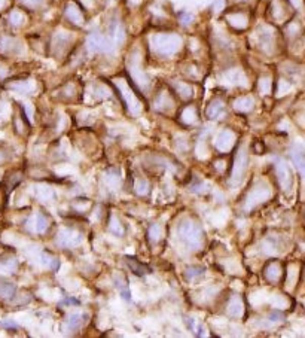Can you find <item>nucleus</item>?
I'll list each match as a JSON object with an SVG mask.
<instances>
[{
	"mask_svg": "<svg viewBox=\"0 0 305 338\" xmlns=\"http://www.w3.org/2000/svg\"><path fill=\"white\" fill-rule=\"evenodd\" d=\"M271 197V190L270 186L265 183V182H259L256 183L244 200V210L246 212H250L253 210L255 207H258L259 204H262L263 201H266L268 198Z\"/></svg>",
	"mask_w": 305,
	"mask_h": 338,
	"instance_id": "nucleus-4",
	"label": "nucleus"
},
{
	"mask_svg": "<svg viewBox=\"0 0 305 338\" xmlns=\"http://www.w3.org/2000/svg\"><path fill=\"white\" fill-rule=\"evenodd\" d=\"M292 2V5L293 6H296V8H299L301 6V0H290Z\"/></svg>",
	"mask_w": 305,
	"mask_h": 338,
	"instance_id": "nucleus-46",
	"label": "nucleus"
},
{
	"mask_svg": "<svg viewBox=\"0 0 305 338\" xmlns=\"http://www.w3.org/2000/svg\"><path fill=\"white\" fill-rule=\"evenodd\" d=\"M87 47L91 52H112L113 51L112 42L104 34H101L100 31H93L88 36Z\"/></svg>",
	"mask_w": 305,
	"mask_h": 338,
	"instance_id": "nucleus-8",
	"label": "nucleus"
},
{
	"mask_svg": "<svg viewBox=\"0 0 305 338\" xmlns=\"http://www.w3.org/2000/svg\"><path fill=\"white\" fill-rule=\"evenodd\" d=\"M186 325L190 328V331H195V320L192 317H186Z\"/></svg>",
	"mask_w": 305,
	"mask_h": 338,
	"instance_id": "nucleus-45",
	"label": "nucleus"
},
{
	"mask_svg": "<svg viewBox=\"0 0 305 338\" xmlns=\"http://www.w3.org/2000/svg\"><path fill=\"white\" fill-rule=\"evenodd\" d=\"M249 169V155H247V149L244 146H241L235 155L234 167H233V173H231V185L237 186L241 183V180L244 179V174Z\"/></svg>",
	"mask_w": 305,
	"mask_h": 338,
	"instance_id": "nucleus-5",
	"label": "nucleus"
},
{
	"mask_svg": "<svg viewBox=\"0 0 305 338\" xmlns=\"http://www.w3.org/2000/svg\"><path fill=\"white\" fill-rule=\"evenodd\" d=\"M64 14H66V18H67L73 25L81 27V25H84V23H85L84 12H82V9L79 8V5L74 3V2H69V3L66 5Z\"/></svg>",
	"mask_w": 305,
	"mask_h": 338,
	"instance_id": "nucleus-9",
	"label": "nucleus"
},
{
	"mask_svg": "<svg viewBox=\"0 0 305 338\" xmlns=\"http://www.w3.org/2000/svg\"><path fill=\"white\" fill-rule=\"evenodd\" d=\"M179 237L190 250H198L203 247V230L192 220H183L177 227Z\"/></svg>",
	"mask_w": 305,
	"mask_h": 338,
	"instance_id": "nucleus-2",
	"label": "nucleus"
},
{
	"mask_svg": "<svg viewBox=\"0 0 305 338\" xmlns=\"http://www.w3.org/2000/svg\"><path fill=\"white\" fill-rule=\"evenodd\" d=\"M228 313L231 314L233 317H241L244 313V304H243V299L241 296L235 295L231 298L230 304H228Z\"/></svg>",
	"mask_w": 305,
	"mask_h": 338,
	"instance_id": "nucleus-21",
	"label": "nucleus"
},
{
	"mask_svg": "<svg viewBox=\"0 0 305 338\" xmlns=\"http://www.w3.org/2000/svg\"><path fill=\"white\" fill-rule=\"evenodd\" d=\"M258 41L259 47L263 52H271L274 47V33L270 27H260L258 30Z\"/></svg>",
	"mask_w": 305,
	"mask_h": 338,
	"instance_id": "nucleus-12",
	"label": "nucleus"
},
{
	"mask_svg": "<svg viewBox=\"0 0 305 338\" xmlns=\"http://www.w3.org/2000/svg\"><path fill=\"white\" fill-rule=\"evenodd\" d=\"M2 326H5V328H14V329H17V328H18V325H17L15 322H9V320L2 322Z\"/></svg>",
	"mask_w": 305,
	"mask_h": 338,
	"instance_id": "nucleus-44",
	"label": "nucleus"
},
{
	"mask_svg": "<svg viewBox=\"0 0 305 338\" xmlns=\"http://www.w3.org/2000/svg\"><path fill=\"white\" fill-rule=\"evenodd\" d=\"M125 259H127V264L130 267V270H131L136 276H146V274L152 273L150 267H147L146 264H141L140 261H137V259L133 258V256H127Z\"/></svg>",
	"mask_w": 305,
	"mask_h": 338,
	"instance_id": "nucleus-20",
	"label": "nucleus"
},
{
	"mask_svg": "<svg viewBox=\"0 0 305 338\" xmlns=\"http://www.w3.org/2000/svg\"><path fill=\"white\" fill-rule=\"evenodd\" d=\"M33 220H34V228H33L34 233L42 234V233L47 231L48 225H49V220H48V217L45 216V215L39 213V215H36V217H34Z\"/></svg>",
	"mask_w": 305,
	"mask_h": 338,
	"instance_id": "nucleus-25",
	"label": "nucleus"
},
{
	"mask_svg": "<svg viewBox=\"0 0 305 338\" xmlns=\"http://www.w3.org/2000/svg\"><path fill=\"white\" fill-rule=\"evenodd\" d=\"M128 72L131 76V81H134V84L140 88V90H147L150 87V79L147 76V73L143 70L140 63V55L137 52H133L131 57L128 58Z\"/></svg>",
	"mask_w": 305,
	"mask_h": 338,
	"instance_id": "nucleus-3",
	"label": "nucleus"
},
{
	"mask_svg": "<svg viewBox=\"0 0 305 338\" xmlns=\"http://www.w3.org/2000/svg\"><path fill=\"white\" fill-rule=\"evenodd\" d=\"M20 51H21V45H20V42L17 39L8 37V36L0 37V52L2 54L9 55V54H17Z\"/></svg>",
	"mask_w": 305,
	"mask_h": 338,
	"instance_id": "nucleus-17",
	"label": "nucleus"
},
{
	"mask_svg": "<svg viewBox=\"0 0 305 338\" xmlns=\"http://www.w3.org/2000/svg\"><path fill=\"white\" fill-rule=\"evenodd\" d=\"M292 161L295 164V167L298 169V171L305 177V155L299 151H293L292 152Z\"/></svg>",
	"mask_w": 305,
	"mask_h": 338,
	"instance_id": "nucleus-27",
	"label": "nucleus"
},
{
	"mask_svg": "<svg viewBox=\"0 0 305 338\" xmlns=\"http://www.w3.org/2000/svg\"><path fill=\"white\" fill-rule=\"evenodd\" d=\"M180 20H182V23H183V24H188V23H190V21L194 20V17H192L190 14L186 12V14H180Z\"/></svg>",
	"mask_w": 305,
	"mask_h": 338,
	"instance_id": "nucleus-43",
	"label": "nucleus"
},
{
	"mask_svg": "<svg viewBox=\"0 0 305 338\" xmlns=\"http://www.w3.org/2000/svg\"><path fill=\"white\" fill-rule=\"evenodd\" d=\"M149 240L152 243H157L161 240V236H163V228H161V225H158V223H154L150 228H149Z\"/></svg>",
	"mask_w": 305,
	"mask_h": 338,
	"instance_id": "nucleus-29",
	"label": "nucleus"
},
{
	"mask_svg": "<svg viewBox=\"0 0 305 338\" xmlns=\"http://www.w3.org/2000/svg\"><path fill=\"white\" fill-rule=\"evenodd\" d=\"M223 112H225V104L220 101V100H213L210 104L207 106V109H206V117L209 118V120H217L219 117H222L223 115Z\"/></svg>",
	"mask_w": 305,
	"mask_h": 338,
	"instance_id": "nucleus-19",
	"label": "nucleus"
},
{
	"mask_svg": "<svg viewBox=\"0 0 305 338\" xmlns=\"http://www.w3.org/2000/svg\"><path fill=\"white\" fill-rule=\"evenodd\" d=\"M268 320L271 322V323H280L284 320V316L280 312H273V313H270L268 316Z\"/></svg>",
	"mask_w": 305,
	"mask_h": 338,
	"instance_id": "nucleus-40",
	"label": "nucleus"
},
{
	"mask_svg": "<svg viewBox=\"0 0 305 338\" xmlns=\"http://www.w3.org/2000/svg\"><path fill=\"white\" fill-rule=\"evenodd\" d=\"M24 21H25V17L23 15V12H20V11H12L11 12V15H9V23L11 24L18 27V25H23Z\"/></svg>",
	"mask_w": 305,
	"mask_h": 338,
	"instance_id": "nucleus-35",
	"label": "nucleus"
},
{
	"mask_svg": "<svg viewBox=\"0 0 305 338\" xmlns=\"http://www.w3.org/2000/svg\"><path fill=\"white\" fill-rule=\"evenodd\" d=\"M3 3H5V0H0V8L3 6Z\"/></svg>",
	"mask_w": 305,
	"mask_h": 338,
	"instance_id": "nucleus-47",
	"label": "nucleus"
},
{
	"mask_svg": "<svg viewBox=\"0 0 305 338\" xmlns=\"http://www.w3.org/2000/svg\"><path fill=\"white\" fill-rule=\"evenodd\" d=\"M226 78L231 84H241L244 81V76L240 70H231V72L226 73Z\"/></svg>",
	"mask_w": 305,
	"mask_h": 338,
	"instance_id": "nucleus-37",
	"label": "nucleus"
},
{
	"mask_svg": "<svg viewBox=\"0 0 305 338\" xmlns=\"http://www.w3.org/2000/svg\"><path fill=\"white\" fill-rule=\"evenodd\" d=\"M263 276L270 283H279L283 277L282 264L279 261H270L263 268Z\"/></svg>",
	"mask_w": 305,
	"mask_h": 338,
	"instance_id": "nucleus-11",
	"label": "nucleus"
},
{
	"mask_svg": "<svg viewBox=\"0 0 305 338\" xmlns=\"http://www.w3.org/2000/svg\"><path fill=\"white\" fill-rule=\"evenodd\" d=\"M104 180L107 185L110 186H117L119 183V174H118L117 170H107L106 174H104Z\"/></svg>",
	"mask_w": 305,
	"mask_h": 338,
	"instance_id": "nucleus-34",
	"label": "nucleus"
},
{
	"mask_svg": "<svg viewBox=\"0 0 305 338\" xmlns=\"http://www.w3.org/2000/svg\"><path fill=\"white\" fill-rule=\"evenodd\" d=\"M173 87H174V90H176L177 96L182 97V98H185V100L190 98L192 94H194L192 87H190L189 84H185V82H174V84H173Z\"/></svg>",
	"mask_w": 305,
	"mask_h": 338,
	"instance_id": "nucleus-24",
	"label": "nucleus"
},
{
	"mask_svg": "<svg viewBox=\"0 0 305 338\" xmlns=\"http://www.w3.org/2000/svg\"><path fill=\"white\" fill-rule=\"evenodd\" d=\"M259 93L260 94H270L273 90V81L270 78H260L258 84Z\"/></svg>",
	"mask_w": 305,
	"mask_h": 338,
	"instance_id": "nucleus-30",
	"label": "nucleus"
},
{
	"mask_svg": "<svg viewBox=\"0 0 305 338\" xmlns=\"http://www.w3.org/2000/svg\"><path fill=\"white\" fill-rule=\"evenodd\" d=\"M136 191H137L139 195H146V194L149 193V183H147L146 179H139L136 182Z\"/></svg>",
	"mask_w": 305,
	"mask_h": 338,
	"instance_id": "nucleus-38",
	"label": "nucleus"
},
{
	"mask_svg": "<svg viewBox=\"0 0 305 338\" xmlns=\"http://www.w3.org/2000/svg\"><path fill=\"white\" fill-rule=\"evenodd\" d=\"M152 51L158 57H173L182 48V37L174 33H158L152 37Z\"/></svg>",
	"mask_w": 305,
	"mask_h": 338,
	"instance_id": "nucleus-1",
	"label": "nucleus"
},
{
	"mask_svg": "<svg viewBox=\"0 0 305 338\" xmlns=\"http://www.w3.org/2000/svg\"><path fill=\"white\" fill-rule=\"evenodd\" d=\"M276 173H277V179H279L280 186L283 190H289L292 186V173L287 167V164L282 160L276 161Z\"/></svg>",
	"mask_w": 305,
	"mask_h": 338,
	"instance_id": "nucleus-10",
	"label": "nucleus"
},
{
	"mask_svg": "<svg viewBox=\"0 0 305 338\" xmlns=\"http://www.w3.org/2000/svg\"><path fill=\"white\" fill-rule=\"evenodd\" d=\"M118 91L121 93V97H122L124 103L127 104L128 110H130L133 115H139L141 110V103L140 100H139L137 93H134L133 88H131L128 84H119Z\"/></svg>",
	"mask_w": 305,
	"mask_h": 338,
	"instance_id": "nucleus-7",
	"label": "nucleus"
},
{
	"mask_svg": "<svg viewBox=\"0 0 305 338\" xmlns=\"http://www.w3.org/2000/svg\"><path fill=\"white\" fill-rule=\"evenodd\" d=\"M109 231H110L112 234H115V236H119V237L124 236V233H125L122 223L118 220L117 217H112V220H110V223H109Z\"/></svg>",
	"mask_w": 305,
	"mask_h": 338,
	"instance_id": "nucleus-31",
	"label": "nucleus"
},
{
	"mask_svg": "<svg viewBox=\"0 0 305 338\" xmlns=\"http://www.w3.org/2000/svg\"><path fill=\"white\" fill-rule=\"evenodd\" d=\"M33 194L39 201H51L54 198V191L48 185H36L33 186Z\"/></svg>",
	"mask_w": 305,
	"mask_h": 338,
	"instance_id": "nucleus-22",
	"label": "nucleus"
},
{
	"mask_svg": "<svg viewBox=\"0 0 305 338\" xmlns=\"http://www.w3.org/2000/svg\"><path fill=\"white\" fill-rule=\"evenodd\" d=\"M223 8H225V0H214L213 5H211V9L214 12H220Z\"/></svg>",
	"mask_w": 305,
	"mask_h": 338,
	"instance_id": "nucleus-42",
	"label": "nucleus"
},
{
	"mask_svg": "<svg viewBox=\"0 0 305 338\" xmlns=\"http://www.w3.org/2000/svg\"><path fill=\"white\" fill-rule=\"evenodd\" d=\"M71 36L69 33H64V31L57 33V34L54 36V39H52V49H54L55 55H63V54L67 51V48H69Z\"/></svg>",
	"mask_w": 305,
	"mask_h": 338,
	"instance_id": "nucleus-14",
	"label": "nucleus"
},
{
	"mask_svg": "<svg viewBox=\"0 0 305 338\" xmlns=\"http://www.w3.org/2000/svg\"><path fill=\"white\" fill-rule=\"evenodd\" d=\"M235 143V134L231 131V130H222L217 137H216V142H214V146L222 151V152H226L230 151Z\"/></svg>",
	"mask_w": 305,
	"mask_h": 338,
	"instance_id": "nucleus-13",
	"label": "nucleus"
},
{
	"mask_svg": "<svg viewBox=\"0 0 305 338\" xmlns=\"http://www.w3.org/2000/svg\"><path fill=\"white\" fill-rule=\"evenodd\" d=\"M226 21L235 30H244L249 24V17L241 11H235L226 14Z\"/></svg>",
	"mask_w": 305,
	"mask_h": 338,
	"instance_id": "nucleus-15",
	"label": "nucleus"
},
{
	"mask_svg": "<svg viewBox=\"0 0 305 338\" xmlns=\"http://www.w3.org/2000/svg\"><path fill=\"white\" fill-rule=\"evenodd\" d=\"M20 2L23 3L24 6L30 8V9H37V8H41L44 5L45 0H20Z\"/></svg>",
	"mask_w": 305,
	"mask_h": 338,
	"instance_id": "nucleus-39",
	"label": "nucleus"
},
{
	"mask_svg": "<svg viewBox=\"0 0 305 338\" xmlns=\"http://www.w3.org/2000/svg\"><path fill=\"white\" fill-rule=\"evenodd\" d=\"M88 319V314H81V313H73L70 314L66 322H64V331L66 332H71V331H76L79 329Z\"/></svg>",
	"mask_w": 305,
	"mask_h": 338,
	"instance_id": "nucleus-16",
	"label": "nucleus"
},
{
	"mask_svg": "<svg viewBox=\"0 0 305 338\" xmlns=\"http://www.w3.org/2000/svg\"><path fill=\"white\" fill-rule=\"evenodd\" d=\"M57 244L60 247H66V249H70V247H76L79 244H82L84 242V234L78 230H73V228H61L58 233H57V239H55Z\"/></svg>",
	"mask_w": 305,
	"mask_h": 338,
	"instance_id": "nucleus-6",
	"label": "nucleus"
},
{
	"mask_svg": "<svg viewBox=\"0 0 305 338\" xmlns=\"http://www.w3.org/2000/svg\"><path fill=\"white\" fill-rule=\"evenodd\" d=\"M12 90H17L18 93H24V94H28L30 91H33V84L28 82V81H24V82H17L15 85L11 87Z\"/></svg>",
	"mask_w": 305,
	"mask_h": 338,
	"instance_id": "nucleus-33",
	"label": "nucleus"
},
{
	"mask_svg": "<svg viewBox=\"0 0 305 338\" xmlns=\"http://www.w3.org/2000/svg\"><path fill=\"white\" fill-rule=\"evenodd\" d=\"M234 109L241 114H249L255 107V100L252 97H238L234 100Z\"/></svg>",
	"mask_w": 305,
	"mask_h": 338,
	"instance_id": "nucleus-18",
	"label": "nucleus"
},
{
	"mask_svg": "<svg viewBox=\"0 0 305 338\" xmlns=\"http://www.w3.org/2000/svg\"><path fill=\"white\" fill-rule=\"evenodd\" d=\"M42 262L47 267H49L52 271H57V270L60 268V261H58L57 258L51 256L49 253H44V255H42Z\"/></svg>",
	"mask_w": 305,
	"mask_h": 338,
	"instance_id": "nucleus-32",
	"label": "nucleus"
},
{
	"mask_svg": "<svg viewBox=\"0 0 305 338\" xmlns=\"http://www.w3.org/2000/svg\"><path fill=\"white\" fill-rule=\"evenodd\" d=\"M263 253H268V255H271V253H274L276 252V244L273 243V240H265L263 242Z\"/></svg>",
	"mask_w": 305,
	"mask_h": 338,
	"instance_id": "nucleus-41",
	"label": "nucleus"
},
{
	"mask_svg": "<svg viewBox=\"0 0 305 338\" xmlns=\"http://www.w3.org/2000/svg\"><path fill=\"white\" fill-rule=\"evenodd\" d=\"M204 274V268L203 267H189L188 270H186V277H188L189 280H194V279H197V277H201Z\"/></svg>",
	"mask_w": 305,
	"mask_h": 338,
	"instance_id": "nucleus-36",
	"label": "nucleus"
},
{
	"mask_svg": "<svg viewBox=\"0 0 305 338\" xmlns=\"http://www.w3.org/2000/svg\"><path fill=\"white\" fill-rule=\"evenodd\" d=\"M180 121L186 125H192L194 122H197V109L194 106H186L180 112Z\"/></svg>",
	"mask_w": 305,
	"mask_h": 338,
	"instance_id": "nucleus-23",
	"label": "nucleus"
},
{
	"mask_svg": "<svg viewBox=\"0 0 305 338\" xmlns=\"http://www.w3.org/2000/svg\"><path fill=\"white\" fill-rule=\"evenodd\" d=\"M155 107L157 109H160V110H168V109H171L173 107V100H171V97L168 96V94H165V93H161L158 98H157V101H155Z\"/></svg>",
	"mask_w": 305,
	"mask_h": 338,
	"instance_id": "nucleus-26",
	"label": "nucleus"
},
{
	"mask_svg": "<svg viewBox=\"0 0 305 338\" xmlns=\"http://www.w3.org/2000/svg\"><path fill=\"white\" fill-rule=\"evenodd\" d=\"M15 285L9 283V282H0V296L5 299H11L15 295Z\"/></svg>",
	"mask_w": 305,
	"mask_h": 338,
	"instance_id": "nucleus-28",
	"label": "nucleus"
}]
</instances>
